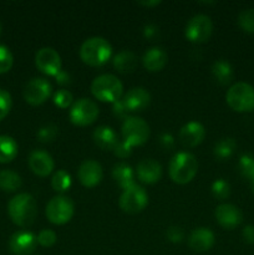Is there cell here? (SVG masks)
<instances>
[{"label":"cell","instance_id":"3","mask_svg":"<svg viewBox=\"0 0 254 255\" xmlns=\"http://www.w3.org/2000/svg\"><path fill=\"white\" fill-rule=\"evenodd\" d=\"M198 171V161L189 152H178L169 162L168 173L172 181L177 184H187L196 177Z\"/></svg>","mask_w":254,"mask_h":255},{"label":"cell","instance_id":"37","mask_svg":"<svg viewBox=\"0 0 254 255\" xmlns=\"http://www.w3.org/2000/svg\"><path fill=\"white\" fill-rule=\"evenodd\" d=\"M12 100L9 92L6 90L0 89V121L7 116V114L11 110Z\"/></svg>","mask_w":254,"mask_h":255},{"label":"cell","instance_id":"19","mask_svg":"<svg viewBox=\"0 0 254 255\" xmlns=\"http://www.w3.org/2000/svg\"><path fill=\"white\" fill-rule=\"evenodd\" d=\"M216 237L209 228H197L189 234L188 246L192 251L203 253L214 246Z\"/></svg>","mask_w":254,"mask_h":255},{"label":"cell","instance_id":"32","mask_svg":"<svg viewBox=\"0 0 254 255\" xmlns=\"http://www.w3.org/2000/svg\"><path fill=\"white\" fill-rule=\"evenodd\" d=\"M211 191L214 198L218 199V201H224L231 194V187H229L228 182L224 181V179H217L212 183Z\"/></svg>","mask_w":254,"mask_h":255},{"label":"cell","instance_id":"2","mask_svg":"<svg viewBox=\"0 0 254 255\" xmlns=\"http://www.w3.org/2000/svg\"><path fill=\"white\" fill-rule=\"evenodd\" d=\"M112 56V46L106 39L100 36L90 37L82 42L80 47V57L82 62L92 67L106 65Z\"/></svg>","mask_w":254,"mask_h":255},{"label":"cell","instance_id":"40","mask_svg":"<svg viewBox=\"0 0 254 255\" xmlns=\"http://www.w3.org/2000/svg\"><path fill=\"white\" fill-rule=\"evenodd\" d=\"M128 114H129V112L127 111V109L125 107L122 100L115 102V104H114V115H115V116L120 117V119L126 120V119H128Z\"/></svg>","mask_w":254,"mask_h":255},{"label":"cell","instance_id":"1","mask_svg":"<svg viewBox=\"0 0 254 255\" xmlns=\"http://www.w3.org/2000/svg\"><path fill=\"white\" fill-rule=\"evenodd\" d=\"M7 213L12 223L20 228H27L37 216V203L29 193H20L12 197L7 204Z\"/></svg>","mask_w":254,"mask_h":255},{"label":"cell","instance_id":"12","mask_svg":"<svg viewBox=\"0 0 254 255\" xmlns=\"http://www.w3.org/2000/svg\"><path fill=\"white\" fill-rule=\"evenodd\" d=\"M35 65L42 74L55 77L61 71V57L52 47H42L35 55Z\"/></svg>","mask_w":254,"mask_h":255},{"label":"cell","instance_id":"27","mask_svg":"<svg viewBox=\"0 0 254 255\" xmlns=\"http://www.w3.org/2000/svg\"><path fill=\"white\" fill-rule=\"evenodd\" d=\"M22 179L16 172L10 171V169H4L0 171V189L4 192H11L17 191L21 187Z\"/></svg>","mask_w":254,"mask_h":255},{"label":"cell","instance_id":"15","mask_svg":"<svg viewBox=\"0 0 254 255\" xmlns=\"http://www.w3.org/2000/svg\"><path fill=\"white\" fill-rule=\"evenodd\" d=\"M214 216H216V221L218 222L219 226L228 231L237 228L243 221V214H242L241 209L234 204L229 203L219 204L216 208Z\"/></svg>","mask_w":254,"mask_h":255},{"label":"cell","instance_id":"23","mask_svg":"<svg viewBox=\"0 0 254 255\" xmlns=\"http://www.w3.org/2000/svg\"><path fill=\"white\" fill-rule=\"evenodd\" d=\"M112 64H114L115 69L121 74H131L138 65V57L134 52L129 51V50H124L114 57Z\"/></svg>","mask_w":254,"mask_h":255},{"label":"cell","instance_id":"28","mask_svg":"<svg viewBox=\"0 0 254 255\" xmlns=\"http://www.w3.org/2000/svg\"><path fill=\"white\" fill-rule=\"evenodd\" d=\"M236 148V141L231 137H227V138H222L217 142L213 149V154L219 161H224V159H228L234 153Z\"/></svg>","mask_w":254,"mask_h":255},{"label":"cell","instance_id":"38","mask_svg":"<svg viewBox=\"0 0 254 255\" xmlns=\"http://www.w3.org/2000/svg\"><path fill=\"white\" fill-rule=\"evenodd\" d=\"M114 153L115 156H117L119 158H127V157L131 156L132 147L129 146V144H127L125 141H119V143L115 147Z\"/></svg>","mask_w":254,"mask_h":255},{"label":"cell","instance_id":"11","mask_svg":"<svg viewBox=\"0 0 254 255\" xmlns=\"http://www.w3.org/2000/svg\"><path fill=\"white\" fill-rule=\"evenodd\" d=\"M52 94V86L46 79L34 77L24 87V99L31 106H40L50 99Z\"/></svg>","mask_w":254,"mask_h":255},{"label":"cell","instance_id":"5","mask_svg":"<svg viewBox=\"0 0 254 255\" xmlns=\"http://www.w3.org/2000/svg\"><path fill=\"white\" fill-rule=\"evenodd\" d=\"M228 106L236 112H252L254 110V89L246 82H237L226 95Z\"/></svg>","mask_w":254,"mask_h":255},{"label":"cell","instance_id":"7","mask_svg":"<svg viewBox=\"0 0 254 255\" xmlns=\"http://www.w3.org/2000/svg\"><path fill=\"white\" fill-rule=\"evenodd\" d=\"M122 138L131 147L142 146L148 141L149 126L141 117L129 116L122 124Z\"/></svg>","mask_w":254,"mask_h":255},{"label":"cell","instance_id":"21","mask_svg":"<svg viewBox=\"0 0 254 255\" xmlns=\"http://www.w3.org/2000/svg\"><path fill=\"white\" fill-rule=\"evenodd\" d=\"M168 62V55L162 47L154 46L147 50L142 57V64L144 69L151 72L161 71Z\"/></svg>","mask_w":254,"mask_h":255},{"label":"cell","instance_id":"14","mask_svg":"<svg viewBox=\"0 0 254 255\" xmlns=\"http://www.w3.org/2000/svg\"><path fill=\"white\" fill-rule=\"evenodd\" d=\"M77 177L82 186L86 188H94L102 181L104 171L99 162L94 159H86L80 164L77 169Z\"/></svg>","mask_w":254,"mask_h":255},{"label":"cell","instance_id":"16","mask_svg":"<svg viewBox=\"0 0 254 255\" xmlns=\"http://www.w3.org/2000/svg\"><path fill=\"white\" fill-rule=\"evenodd\" d=\"M30 169L39 177H47L52 173L55 168V162L51 154L42 149H35L30 153L27 159Z\"/></svg>","mask_w":254,"mask_h":255},{"label":"cell","instance_id":"36","mask_svg":"<svg viewBox=\"0 0 254 255\" xmlns=\"http://www.w3.org/2000/svg\"><path fill=\"white\" fill-rule=\"evenodd\" d=\"M57 241V236L54 231L51 229H42L39 234H37V244L45 248H50L54 246Z\"/></svg>","mask_w":254,"mask_h":255},{"label":"cell","instance_id":"41","mask_svg":"<svg viewBox=\"0 0 254 255\" xmlns=\"http://www.w3.org/2000/svg\"><path fill=\"white\" fill-rule=\"evenodd\" d=\"M159 144H161L162 148L166 149V151H171L174 146L173 136L169 133H163L159 137Z\"/></svg>","mask_w":254,"mask_h":255},{"label":"cell","instance_id":"35","mask_svg":"<svg viewBox=\"0 0 254 255\" xmlns=\"http://www.w3.org/2000/svg\"><path fill=\"white\" fill-rule=\"evenodd\" d=\"M239 171L242 176L252 179L254 177V158L251 154H243L239 159Z\"/></svg>","mask_w":254,"mask_h":255},{"label":"cell","instance_id":"45","mask_svg":"<svg viewBox=\"0 0 254 255\" xmlns=\"http://www.w3.org/2000/svg\"><path fill=\"white\" fill-rule=\"evenodd\" d=\"M161 4V1L158 0H153V1H138V5L144 7H153V6H158Z\"/></svg>","mask_w":254,"mask_h":255},{"label":"cell","instance_id":"39","mask_svg":"<svg viewBox=\"0 0 254 255\" xmlns=\"http://www.w3.org/2000/svg\"><path fill=\"white\" fill-rule=\"evenodd\" d=\"M166 236L168 238V241L172 242V243H181L183 241L184 233L179 227H169L167 229Z\"/></svg>","mask_w":254,"mask_h":255},{"label":"cell","instance_id":"44","mask_svg":"<svg viewBox=\"0 0 254 255\" xmlns=\"http://www.w3.org/2000/svg\"><path fill=\"white\" fill-rule=\"evenodd\" d=\"M55 80H56V82L59 85H69L70 82H71V77H70V75L67 74V72L62 71V70L56 75V76H55Z\"/></svg>","mask_w":254,"mask_h":255},{"label":"cell","instance_id":"31","mask_svg":"<svg viewBox=\"0 0 254 255\" xmlns=\"http://www.w3.org/2000/svg\"><path fill=\"white\" fill-rule=\"evenodd\" d=\"M59 134V127L55 124H46L37 131L36 137L42 143H49L52 142Z\"/></svg>","mask_w":254,"mask_h":255},{"label":"cell","instance_id":"9","mask_svg":"<svg viewBox=\"0 0 254 255\" xmlns=\"http://www.w3.org/2000/svg\"><path fill=\"white\" fill-rule=\"evenodd\" d=\"M100 114L99 106L92 100L80 99L74 102L70 109V121L79 127L89 126L94 124Z\"/></svg>","mask_w":254,"mask_h":255},{"label":"cell","instance_id":"33","mask_svg":"<svg viewBox=\"0 0 254 255\" xmlns=\"http://www.w3.org/2000/svg\"><path fill=\"white\" fill-rule=\"evenodd\" d=\"M52 101L59 109H67V107L72 106V104H74V96H72L69 90L61 89L55 92Z\"/></svg>","mask_w":254,"mask_h":255},{"label":"cell","instance_id":"4","mask_svg":"<svg viewBox=\"0 0 254 255\" xmlns=\"http://www.w3.org/2000/svg\"><path fill=\"white\" fill-rule=\"evenodd\" d=\"M91 94L99 101L115 104L121 100L124 94V85L115 75H100L92 81Z\"/></svg>","mask_w":254,"mask_h":255},{"label":"cell","instance_id":"47","mask_svg":"<svg viewBox=\"0 0 254 255\" xmlns=\"http://www.w3.org/2000/svg\"><path fill=\"white\" fill-rule=\"evenodd\" d=\"M1 31H2V24L1 21H0V34H1Z\"/></svg>","mask_w":254,"mask_h":255},{"label":"cell","instance_id":"25","mask_svg":"<svg viewBox=\"0 0 254 255\" xmlns=\"http://www.w3.org/2000/svg\"><path fill=\"white\" fill-rule=\"evenodd\" d=\"M212 75L217 82L221 85H229L234 77V71L232 65L227 60H217L211 67Z\"/></svg>","mask_w":254,"mask_h":255},{"label":"cell","instance_id":"42","mask_svg":"<svg viewBox=\"0 0 254 255\" xmlns=\"http://www.w3.org/2000/svg\"><path fill=\"white\" fill-rule=\"evenodd\" d=\"M243 239L248 244H254V226H247L244 227L243 232H242Z\"/></svg>","mask_w":254,"mask_h":255},{"label":"cell","instance_id":"29","mask_svg":"<svg viewBox=\"0 0 254 255\" xmlns=\"http://www.w3.org/2000/svg\"><path fill=\"white\" fill-rule=\"evenodd\" d=\"M51 186L54 191L59 192V193H64V192L69 191V188L71 187V177L66 171L59 169L52 176Z\"/></svg>","mask_w":254,"mask_h":255},{"label":"cell","instance_id":"6","mask_svg":"<svg viewBox=\"0 0 254 255\" xmlns=\"http://www.w3.org/2000/svg\"><path fill=\"white\" fill-rule=\"evenodd\" d=\"M74 202L69 197L62 196V194L52 197L45 209L49 222L55 226H64V224L69 223L74 216Z\"/></svg>","mask_w":254,"mask_h":255},{"label":"cell","instance_id":"17","mask_svg":"<svg viewBox=\"0 0 254 255\" xmlns=\"http://www.w3.org/2000/svg\"><path fill=\"white\" fill-rule=\"evenodd\" d=\"M122 102L128 112L143 111L151 102V95L143 87H133L122 97Z\"/></svg>","mask_w":254,"mask_h":255},{"label":"cell","instance_id":"10","mask_svg":"<svg viewBox=\"0 0 254 255\" xmlns=\"http://www.w3.org/2000/svg\"><path fill=\"white\" fill-rule=\"evenodd\" d=\"M212 31H213V24H212L211 17L203 14H198L191 17L189 21L187 22L184 36L191 42L202 44V42L208 41Z\"/></svg>","mask_w":254,"mask_h":255},{"label":"cell","instance_id":"24","mask_svg":"<svg viewBox=\"0 0 254 255\" xmlns=\"http://www.w3.org/2000/svg\"><path fill=\"white\" fill-rule=\"evenodd\" d=\"M112 178L122 189L134 186V171L126 163H117L112 169Z\"/></svg>","mask_w":254,"mask_h":255},{"label":"cell","instance_id":"30","mask_svg":"<svg viewBox=\"0 0 254 255\" xmlns=\"http://www.w3.org/2000/svg\"><path fill=\"white\" fill-rule=\"evenodd\" d=\"M238 25L244 32L254 35V9H247L239 14Z\"/></svg>","mask_w":254,"mask_h":255},{"label":"cell","instance_id":"26","mask_svg":"<svg viewBox=\"0 0 254 255\" xmlns=\"http://www.w3.org/2000/svg\"><path fill=\"white\" fill-rule=\"evenodd\" d=\"M19 146L10 136H0V163H9L17 156Z\"/></svg>","mask_w":254,"mask_h":255},{"label":"cell","instance_id":"46","mask_svg":"<svg viewBox=\"0 0 254 255\" xmlns=\"http://www.w3.org/2000/svg\"><path fill=\"white\" fill-rule=\"evenodd\" d=\"M251 186H252V191H253V193H254V177L251 179Z\"/></svg>","mask_w":254,"mask_h":255},{"label":"cell","instance_id":"8","mask_svg":"<svg viewBox=\"0 0 254 255\" xmlns=\"http://www.w3.org/2000/svg\"><path fill=\"white\" fill-rule=\"evenodd\" d=\"M148 204V194L141 186L129 187L120 196L119 206L125 213L137 214L143 211Z\"/></svg>","mask_w":254,"mask_h":255},{"label":"cell","instance_id":"13","mask_svg":"<svg viewBox=\"0 0 254 255\" xmlns=\"http://www.w3.org/2000/svg\"><path fill=\"white\" fill-rule=\"evenodd\" d=\"M37 247V237L27 231L15 232L9 241V249L15 255H30Z\"/></svg>","mask_w":254,"mask_h":255},{"label":"cell","instance_id":"43","mask_svg":"<svg viewBox=\"0 0 254 255\" xmlns=\"http://www.w3.org/2000/svg\"><path fill=\"white\" fill-rule=\"evenodd\" d=\"M157 34H158V27L156 26V25H146L143 29V35L144 37H147V39H153L154 36H157Z\"/></svg>","mask_w":254,"mask_h":255},{"label":"cell","instance_id":"22","mask_svg":"<svg viewBox=\"0 0 254 255\" xmlns=\"http://www.w3.org/2000/svg\"><path fill=\"white\" fill-rule=\"evenodd\" d=\"M94 142L105 151H114L116 144L119 143V137L114 128L109 126H100L94 131Z\"/></svg>","mask_w":254,"mask_h":255},{"label":"cell","instance_id":"34","mask_svg":"<svg viewBox=\"0 0 254 255\" xmlns=\"http://www.w3.org/2000/svg\"><path fill=\"white\" fill-rule=\"evenodd\" d=\"M14 64V56L9 47L0 44V74H5L9 71Z\"/></svg>","mask_w":254,"mask_h":255},{"label":"cell","instance_id":"20","mask_svg":"<svg viewBox=\"0 0 254 255\" xmlns=\"http://www.w3.org/2000/svg\"><path fill=\"white\" fill-rule=\"evenodd\" d=\"M136 174L142 183L154 184L162 178V166L154 159H142L137 164Z\"/></svg>","mask_w":254,"mask_h":255},{"label":"cell","instance_id":"18","mask_svg":"<svg viewBox=\"0 0 254 255\" xmlns=\"http://www.w3.org/2000/svg\"><path fill=\"white\" fill-rule=\"evenodd\" d=\"M206 137V128L202 124L197 121H191L184 125L179 131V139L186 147H196L203 142Z\"/></svg>","mask_w":254,"mask_h":255}]
</instances>
